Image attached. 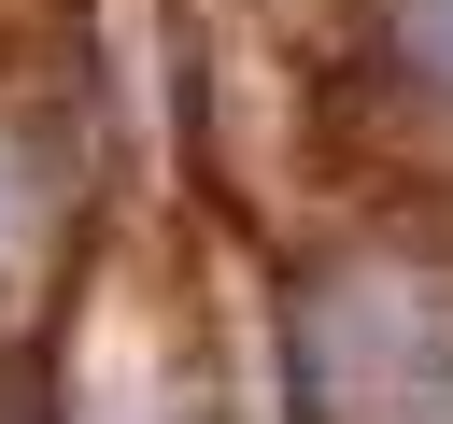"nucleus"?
<instances>
[{
  "label": "nucleus",
  "mask_w": 453,
  "mask_h": 424,
  "mask_svg": "<svg viewBox=\"0 0 453 424\" xmlns=\"http://www.w3.org/2000/svg\"><path fill=\"white\" fill-rule=\"evenodd\" d=\"M382 42H396L425 85H453V0H382Z\"/></svg>",
  "instance_id": "nucleus-1"
}]
</instances>
